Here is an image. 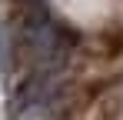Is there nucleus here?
I'll list each match as a JSON object with an SVG mask.
<instances>
[{
	"label": "nucleus",
	"mask_w": 123,
	"mask_h": 120,
	"mask_svg": "<svg viewBox=\"0 0 123 120\" xmlns=\"http://www.w3.org/2000/svg\"><path fill=\"white\" fill-rule=\"evenodd\" d=\"M63 93L50 70L30 73L10 100V120H60Z\"/></svg>",
	"instance_id": "f257e3e1"
},
{
	"label": "nucleus",
	"mask_w": 123,
	"mask_h": 120,
	"mask_svg": "<svg viewBox=\"0 0 123 120\" xmlns=\"http://www.w3.org/2000/svg\"><path fill=\"white\" fill-rule=\"evenodd\" d=\"M27 43H30L33 60L40 63L43 70L57 67L63 60V53H67V37H63V30L53 23V20H47V17H30V23H27Z\"/></svg>",
	"instance_id": "f03ea898"
}]
</instances>
